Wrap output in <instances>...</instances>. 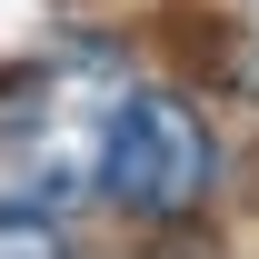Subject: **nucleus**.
Returning a JSON list of instances; mask_svg holds the SVG:
<instances>
[{
	"label": "nucleus",
	"mask_w": 259,
	"mask_h": 259,
	"mask_svg": "<svg viewBox=\"0 0 259 259\" xmlns=\"http://www.w3.org/2000/svg\"><path fill=\"white\" fill-rule=\"evenodd\" d=\"M0 259H70V239H60L50 209H10L0 199Z\"/></svg>",
	"instance_id": "obj_2"
},
{
	"label": "nucleus",
	"mask_w": 259,
	"mask_h": 259,
	"mask_svg": "<svg viewBox=\"0 0 259 259\" xmlns=\"http://www.w3.org/2000/svg\"><path fill=\"white\" fill-rule=\"evenodd\" d=\"M229 80H239V90H259V30L239 40V50H229Z\"/></svg>",
	"instance_id": "obj_3"
},
{
	"label": "nucleus",
	"mask_w": 259,
	"mask_h": 259,
	"mask_svg": "<svg viewBox=\"0 0 259 259\" xmlns=\"http://www.w3.org/2000/svg\"><path fill=\"white\" fill-rule=\"evenodd\" d=\"M100 190L140 220H190L220 190V140L180 90H130L100 130Z\"/></svg>",
	"instance_id": "obj_1"
}]
</instances>
